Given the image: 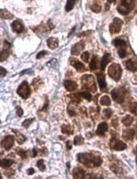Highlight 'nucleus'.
Masks as SVG:
<instances>
[{
  "label": "nucleus",
  "instance_id": "21",
  "mask_svg": "<svg viewBox=\"0 0 137 179\" xmlns=\"http://www.w3.org/2000/svg\"><path fill=\"white\" fill-rule=\"evenodd\" d=\"M113 44L117 48H125L126 42L121 38H115L113 41Z\"/></svg>",
  "mask_w": 137,
  "mask_h": 179
},
{
  "label": "nucleus",
  "instance_id": "25",
  "mask_svg": "<svg viewBox=\"0 0 137 179\" xmlns=\"http://www.w3.org/2000/svg\"><path fill=\"white\" fill-rule=\"evenodd\" d=\"M61 131L64 134H67V135H70L73 133V130H72L71 126L69 125H63L61 127Z\"/></svg>",
  "mask_w": 137,
  "mask_h": 179
},
{
  "label": "nucleus",
  "instance_id": "16",
  "mask_svg": "<svg viewBox=\"0 0 137 179\" xmlns=\"http://www.w3.org/2000/svg\"><path fill=\"white\" fill-rule=\"evenodd\" d=\"M71 65L74 66V67L75 68V70L79 72H82L86 70V67L84 66V64H82L81 62H80L79 60H71Z\"/></svg>",
  "mask_w": 137,
  "mask_h": 179
},
{
  "label": "nucleus",
  "instance_id": "37",
  "mask_svg": "<svg viewBox=\"0 0 137 179\" xmlns=\"http://www.w3.org/2000/svg\"><path fill=\"white\" fill-rule=\"evenodd\" d=\"M90 58V54L88 52H84L83 54H81V60L85 61V62H88Z\"/></svg>",
  "mask_w": 137,
  "mask_h": 179
},
{
  "label": "nucleus",
  "instance_id": "27",
  "mask_svg": "<svg viewBox=\"0 0 137 179\" xmlns=\"http://www.w3.org/2000/svg\"><path fill=\"white\" fill-rule=\"evenodd\" d=\"M14 163V161L10 159H4L1 161V167L3 168H9L12 166V164Z\"/></svg>",
  "mask_w": 137,
  "mask_h": 179
},
{
  "label": "nucleus",
  "instance_id": "29",
  "mask_svg": "<svg viewBox=\"0 0 137 179\" xmlns=\"http://www.w3.org/2000/svg\"><path fill=\"white\" fill-rule=\"evenodd\" d=\"M1 17L3 19H12L13 15H11L7 9H1Z\"/></svg>",
  "mask_w": 137,
  "mask_h": 179
},
{
  "label": "nucleus",
  "instance_id": "8",
  "mask_svg": "<svg viewBox=\"0 0 137 179\" xmlns=\"http://www.w3.org/2000/svg\"><path fill=\"white\" fill-rule=\"evenodd\" d=\"M110 147L111 149H115V150H119V151H122L127 148V145L125 144L124 142L120 141L116 139L115 137H113V139L111 140V143H110Z\"/></svg>",
  "mask_w": 137,
  "mask_h": 179
},
{
  "label": "nucleus",
  "instance_id": "1",
  "mask_svg": "<svg viewBox=\"0 0 137 179\" xmlns=\"http://www.w3.org/2000/svg\"><path fill=\"white\" fill-rule=\"evenodd\" d=\"M77 156L78 161L87 167H99V166H101V162H102L100 156H94L91 154H88V153L79 154Z\"/></svg>",
  "mask_w": 137,
  "mask_h": 179
},
{
  "label": "nucleus",
  "instance_id": "43",
  "mask_svg": "<svg viewBox=\"0 0 137 179\" xmlns=\"http://www.w3.org/2000/svg\"><path fill=\"white\" fill-rule=\"evenodd\" d=\"M34 172H35V171H34L33 168H30V169L27 170V174L28 175H32V174H34Z\"/></svg>",
  "mask_w": 137,
  "mask_h": 179
},
{
  "label": "nucleus",
  "instance_id": "15",
  "mask_svg": "<svg viewBox=\"0 0 137 179\" xmlns=\"http://www.w3.org/2000/svg\"><path fill=\"white\" fill-rule=\"evenodd\" d=\"M107 131V122H101L100 123L98 126H97V129H96V134L99 135V136H103L105 134V132Z\"/></svg>",
  "mask_w": 137,
  "mask_h": 179
},
{
  "label": "nucleus",
  "instance_id": "38",
  "mask_svg": "<svg viewBox=\"0 0 137 179\" xmlns=\"http://www.w3.org/2000/svg\"><path fill=\"white\" fill-rule=\"evenodd\" d=\"M34 121V119H27V120H25L24 121H23V123H22V126H25V128H27V127H29V126L31 124V122Z\"/></svg>",
  "mask_w": 137,
  "mask_h": 179
},
{
  "label": "nucleus",
  "instance_id": "40",
  "mask_svg": "<svg viewBox=\"0 0 137 179\" xmlns=\"http://www.w3.org/2000/svg\"><path fill=\"white\" fill-rule=\"evenodd\" d=\"M47 54H48L47 51H41V52H39V53L37 54V55H36V59H41L42 57L45 56Z\"/></svg>",
  "mask_w": 137,
  "mask_h": 179
},
{
  "label": "nucleus",
  "instance_id": "5",
  "mask_svg": "<svg viewBox=\"0 0 137 179\" xmlns=\"http://www.w3.org/2000/svg\"><path fill=\"white\" fill-rule=\"evenodd\" d=\"M111 95L114 101H116L117 103H123L125 99L126 92L122 88H117L111 92Z\"/></svg>",
  "mask_w": 137,
  "mask_h": 179
},
{
  "label": "nucleus",
  "instance_id": "35",
  "mask_svg": "<svg viewBox=\"0 0 137 179\" xmlns=\"http://www.w3.org/2000/svg\"><path fill=\"white\" fill-rule=\"evenodd\" d=\"M118 54H119V58L124 59L126 56V49L125 48H119V49L118 50Z\"/></svg>",
  "mask_w": 137,
  "mask_h": 179
},
{
  "label": "nucleus",
  "instance_id": "26",
  "mask_svg": "<svg viewBox=\"0 0 137 179\" xmlns=\"http://www.w3.org/2000/svg\"><path fill=\"white\" fill-rule=\"evenodd\" d=\"M13 132L16 134V139H17V141H18V143L20 144H22V143H24L25 141V137L23 134H21L20 132L15 131V130H13Z\"/></svg>",
  "mask_w": 137,
  "mask_h": 179
},
{
  "label": "nucleus",
  "instance_id": "22",
  "mask_svg": "<svg viewBox=\"0 0 137 179\" xmlns=\"http://www.w3.org/2000/svg\"><path fill=\"white\" fill-rule=\"evenodd\" d=\"M100 104H101V105H103V106H109L111 104L110 98L107 95L102 96L100 99Z\"/></svg>",
  "mask_w": 137,
  "mask_h": 179
},
{
  "label": "nucleus",
  "instance_id": "46",
  "mask_svg": "<svg viewBox=\"0 0 137 179\" xmlns=\"http://www.w3.org/2000/svg\"><path fill=\"white\" fill-rule=\"evenodd\" d=\"M107 2L110 3V4H115V3H116V0H107Z\"/></svg>",
  "mask_w": 137,
  "mask_h": 179
},
{
  "label": "nucleus",
  "instance_id": "24",
  "mask_svg": "<svg viewBox=\"0 0 137 179\" xmlns=\"http://www.w3.org/2000/svg\"><path fill=\"white\" fill-rule=\"evenodd\" d=\"M77 0H67L65 5V10L66 11H70L72 9L74 8V6L75 5Z\"/></svg>",
  "mask_w": 137,
  "mask_h": 179
},
{
  "label": "nucleus",
  "instance_id": "45",
  "mask_svg": "<svg viewBox=\"0 0 137 179\" xmlns=\"http://www.w3.org/2000/svg\"><path fill=\"white\" fill-rule=\"evenodd\" d=\"M36 154H37V151L36 149H33V157H36Z\"/></svg>",
  "mask_w": 137,
  "mask_h": 179
},
{
  "label": "nucleus",
  "instance_id": "31",
  "mask_svg": "<svg viewBox=\"0 0 137 179\" xmlns=\"http://www.w3.org/2000/svg\"><path fill=\"white\" fill-rule=\"evenodd\" d=\"M8 49H9V48H5L4 50H3V51L1 52V58H0V60H1V61H4V60H6L7 58L9 57V52L8 51Z\"/></svg>",
  "mask_w": 137,
  "mask_h": 179
},
{
  "label": "nucleus",
  "instance_id": "33",
  "mask_svg": "<svg viewBox=\"0 0 137 179\" xmlns=\"http://www.w3.org/2000/svg\"><path fill=\"white\" fill-rule=\"evenodd\" d=\"M91 10L93 11V12L95 13H98L101 11V6H100V4H93L91 7Z\"/></svg>",
  "mask_w": 137,
  "mask_h": 179
},
{
  "label": "nucleus",
  "instance_id": "3",
  "mask_svg": "<svg viewBox=\"0 0 137 179\" xmlns=\"http://www.w3.org/2000/svg\"><path fill=\"white\" fill-rule=\"evenodd\" d=\"M81 83L84 88L91 91L92 93H95L96 91L94 77L91 75H84L81 77Z\"/></svg>",
  "mask_w": 137,
  "mask_h": 179
},
{
  "label": "nucleus",
  "instance_id": "42",
  "mask_svg": "<svg viewBox=\"0 0 137 179\" xmlns=\"http://www.w3.org/2000/svg\"><path fill=\"white\" fill-rule=\"evenodd\" d=\"M0 71H1V77H4V76L6 75V73H7L6 70H5L4 67H1V68H0Z\"/></svg>",
  "mask_w": 137,
  "mask_h": 179
},
{
  "label": "nucleus",
  "instance_id": "6",
  "mask_svg": "<svg viewBox=\"0 0 137 179\" xmlns=\"http://www.w3.org/2000/svg\"><path fill=\"white\" fill-rule=\"evenodd\" d=\"M17 94H18V95H20L22 99H25L29 98L30 94V88L27 82H23L19 86Z\"/></svg>",
  "mask_w": 137,
  "mask_h": 179
},
{
  "label": "nucleus",
  "instance_id": "44",
  "mask_svg": "<svg viewBox=\"0 0 137 179\" xmlns=\"http://www.w3.org/2000/svg\"><path fill=\"white\" fill-rule=\"evenodd\" d=\"M71 142L70 141H68L67 143H66V144H67V148H68V149H71Z\"/></svg>",
  "mask_w": 137,
  "mask_h": 179
},
{
  "label": "nucleus",
  "instance_id": "48",
  "mask_svg": "<svg viewBox=\"0 0 137 179\" xmlns=\"http://www.w3.org/2000/svg\"><path fill=\"white\" fill-rule=\"evenodd\" d=\"M136 149H137V148H136Z\"/></svg>",
  "mask_w": 137,
  "mask_h": 179
},
{
  "label": "nucleus",
  "instance_id": "41",
  "mask_svg": "<svg viewBox=\"0 0 137 179\" xmlns=\"http://www.w3.org/2000/svg\"><path fill=\"white\" fill-rule=\"evenodd\" d=\"M16 113L19 116H22V115L24 113V111H23V110L21 109V108L18 106V107L16 108Z\"/></svg>",
  "mask_w": 137,
  "mask_h": 179
},
{
  "label": "nucleus",
  "instance_id": "28",
  "mask_svg": "<svg viewBox=\"0 0 137 179\" xmlns=\"http://www.w3.org/2000/svg\"><path fill=\"white\" fill-rule=\"evenodd\" d=\"M96 68H97V57L94 55L90 63V69L91 71H95L96 70Z\"/></svg>",
  "mask_w": 137,
  "mask_h": 179
},
{
  "label": "nucleus",
  "instance_id": "10",
  "mask_svg": "<svg viewBox=\"0 0 137 179\" xmlns=\"http://www.w3.org/2000/svg\"><path fill=\"white\" fill-rule=\"evenodd\" d=\"M84 48H85V43H84V42L81 41V42H76L72 47L71 54H73V55H79V54H80V52L83 50Z\"/></svg>",
  "mask_w": 137,
  "mask_h": 179
},
{
  "label": "nucleus",
  "instance_id": "2",
  "mask_svg": "<svg viewBox=\"0 0 137 179\" xmlns=\"http://www.w3.org/2000/svg\"><path fill=\"white\" fill-rule=\"evenodd\" d=\"M107 73L109 75V77L113 79L114 81L118 82L120 80V78L122 77V68L121 66H119V64H115L113 63L112 65H110V66L108 67V70H107Z\"/></svg>",
  "mask_w": 137,
  "mask_h": 179
},
{
  "label": "nucleus",
  "instance_id": "32",
  "mask_svg": "<svg viewBox=\"0 0 137 179\" xmlns=\"http://www.w3.org/2000/svg\"><path fill=\"white\" fill-rule=\"evenodd\" d=\"M36 167L39 168V170H41L42 172H44L45 169H46V167H45V164H44V161L43 160H39L36 163Z\"/></svg>",
  "mask_w": 137,
  "mask_h": 179
},
{
  "label": "nucleus",
  "instance_id": "20",
  "mask_svg": "<svg viewBox=\"0 0 137 179\" xmlns=\"http://www.w3.org/2000/svg\"><path fill=\"white\" fill-rule=\"evenodd\" d=\"M47 42H48V46L51 49H55L56 48H58V46H59V39L55 38V37L48 38Z\"/></svg>",
  "mask_w": 137,
  "mask_h": 179
},
{
  "label": "nucleus",
  "instance_id": "7",
  "mask_svg": "<svg viewBox=\"0 0 137 179\" xmlns=\"http://www.w3.org/2000/svg\"><path fill=\"white\" fill-rule=\"evenodd\" d=\"M123 26V20L119 18H114L113 19V22L109 26V31L112 34L114 33H119L121 31Z\"/></svg>",
  "mask_w": 137,
  "mask_h": 179
},
{
  "label": "nucleus",
  "instance_id": "39",
  "mask_svg": "<svg viewBox=\"0 0 137 179\" xmlns=\"http://www.w3.org/2000/svg\"><path fill=\"white\" fill-rule=\"evenodd\" d=\"M16 151H17V153H18L19 155H20V157H21L22 159H25V158H26V153H25V150H23V149H16Z\"/></svg>",
  "mask_w": 137,
  "mask_h": 179
},
{
  "label": "nucleus",
  "instance_id": "14",
  "mask_svg": "<svg viewBox=\"0 0 137 179\" xmlns=\"http://www.w3.org/2000/svg\"><path fill=\"white\" fill-rule=\"evenodd\" d=\"M86 176V172L82 170L81 168H75L73 170V177L74 178H85Z\"/></svg>",
  "mask_w": 137,
  "mask_h": 179
},
{
  "label": "nucleus",
  "instance_id": "47",
  "mask_svg": "<svg viewBox=\"0 0 137 179\" xmlns=\"http://www.w3.org/2000/svg\"><path fill=\"white\" fill-rule=\"evenodd\" d=\"M136 24H137V21H136Z\"/></svg>",
  "mask_w": 137,
  "mask_h": 179
},
{
  "label": "nucleus",
  "instance_id": "12",
  "mask_svg": "<svg viewBox=\"0 0 137 179\" xmlns=\"http://www.w3.org/2000/svg\"><path fill=\"white\" fill-rule=\"evenodd\" d=\"M126 69L129 70L130 72H135L137 71V62L133 60H129L125 62Z\"/></svg>",
  "mask_w": 137,
  "mask_h": 179
},
{
  "label": "nucleus",
  "instance_id": "9",
  "mask_svg": "<svg viewBox=\"0 0 137 179\" xmlns=\"http://www.w3.org/2000/svg\"><path fill=\"white\" fill-rule=\"evenodd\" d=\"M14 143V137L11 135L7 136L2 141V147L4 148V149H6V150H9L12 148Z\"/></svg>",
  "mask_w": 137,
  "mask_h": 179
},
{
  "label": "nucleus",
  "instance_id": "18",
  "mask_svg": "<svg viewBox=\"0 0 137 179\" xmlns=\"http://www.w3.org/2000/svg\"><path fill=\"white\" fill-rule=\"evenodd\" d=\"M65 87L67 91L69 92H72V91H75L77 88V83L74 81H65Z\"/></svg>",
  "mask_w": 137,
  "mask_h": 179
},
{
  "label": "nucleus",
  "instance_id": "36",
  "mask_svg": "<svg viewBox=\"0 0 137 179\" xmlns=\"http://www.w3.org/2000/svg\"><path fill=\"white\" fill-rule=\"evenodd\" d=\"M103 113H104V116L106 117V119H109L110 116H111L112 114H113V111H112L111 109H105L104 111H103Z\"/></svg>",
  "mask_w": 137,
  "mask_h": 179
},
{
  "label": "nucleus",
  "instance_id": "4",
  "mask_svg": "<svg viewBox=\"0 0 137 179\" xmlns=\"http://www.w3.org/2000/svg\"><path fill=\"white\" fill-rule=\"evenodd\" d=\"M134 6V0H120V5L117 8V10L121 15H128Z\"/></svg>",
  "mask_w": 137,
  "mask_h": 179
},
{
  "label": "nucleus",
  "instance_id": "30",
  "mask_svg": "<svg viewBox=\"0 0 137 179\" xmlns=\"http://www.w3.org/2000/svg\"><path fill=\"white\" fill-rule=\"evenodd\" d=\"M84 143V137L81 135L75 136L74 138V144L75 145H81Z\"/></svg>",
  "mask_w": 137,
  "mask_h": 179
},
{
  "label": "nucleus",
  "instance_id": "23",
  "mask_svg": "<svg viewBox=\"0 0 137 179\" xmlns=\"http://www.w3.org/2000/svg\"><path fill=\"white\" fill-rule=\"evenodd\" d=\"M133 116L132 115H126L125 117L123 118L122 120V122H123V124L126 126H130L132 124V122H133Z\"/></svg>",
  "mask_w": 137,
  "mask_h": 179
},
{
  "label": "nucleus",
  "instance_id": "11",
  "mask_svg": "<svg viewBox=\"0 0 137 179\" xmlns=\"http://www.w3.org/2000/svg\"><path fill=\"white\" fill-rule=\"evenodd\" d=\"M11 27L14 31H15L16 33H21L23 31H24V26L22 23L20 21V20H14L13 21L12 24H11Z\"/></svg>",
  "mask_w": 137,
  "mask_h": 179
},
{
  "label": "nucleus",
  "instance_id": "34",
  "mask_svg": "<svg viewBox=\"0 0 137 179\" xmlns=\"http://www.w3.org/2000/svg\"><path fill=\"white\" fill-rule=\"evenodd\" d=\"M80 97H82L84 99H86V100H91V95L89 93H87V92H82V93H80V94H79Z\"/></svg>",
  "mask_w": 137,
  "mask_h": 179
},
{
  "label": "nucleus",
  "instance_id": "19",
  "mask_svg": "<svg viewBox=\"0 0 137 179\" xmlns=\"http://www.w3.org/2000/svg\"><path fill=\"white\" fill-rule=\"evenodd\" d=\"M134 136H135V131L131 128L125 129V131L123 132V137L126 140H131Z\"/></svg>",
  "mask_w": 137,
  "mask_h": 179
},
{
  "label": "nucleus",
  "instance_id": "13",
  "mask_svg": "<svg viewBox=\"0 0 137 179\" xmlns=\"http://www.w3.org/2000/svg\"><path fill=\"white\" fill-rule=\"evenodd\" d=\"M97 82L99 84L100 89L103 90L106 87H107V83H106V79H105V75L102 73H98L97 74Z\"/></svg>",
  "mask_w": 137,
  "mask_h": 179
},
{
  "label": "nucleus",
  "instance_id": "17",
  "mask_svg": "<svg viewBox=\"0 0 137 179\" xmlns=\"http://www.w3.org/2000/svg\"><path fill=\"white\" fill-rule=\"evenodd\" d=\"M111 61V55L109 54H106L103 55V57H102V59H101V71H104L105 70V68H106V66Z\"/></svg>",
  "mask_w": 137,
  "mask_h": 179
}]
</instances>
